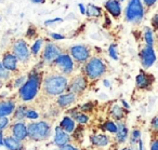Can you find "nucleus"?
Segmentation results:
<instances>
[{
  "label": "nucleus",
  "mask_w": 158,
  "mask_h": 150,
  "mask_svg": "<svg viewBox=\"0 0 158 150\" xmlns=\"http://www.w3.org/2000/svg\"><path fill=\"white\" fill-rule=\"evenodd\" d=\"M2 64L6 67V69H8L11 72H15L18 70L19 67V59L12 52H6L2 56Z\"/></svg>",
  "instance_id": "15"
},
{
  "label": "nucleus",
  "mask_w": 158,
  "mask_h": 150,
  "mask_svg": "<svg viewBox=\"0 0 158 150\" xmlns=\"http://www.w3.org/2000/svg\"><path fill=\"white\" fill-rule=\"evenodd\" d=\"M62 49L60 48L57 44L55 43H48L44 46V51L41 53V61L44 62L46 65H52L55 62V59L62 54Z\"/></svg>",
  "instance_id": "10"
},
{
  "label": "nucleus",
  "mask_w": 158,
  "mask_h": 150,
  "mask_svg": "<svg viewBox=\"0 0 158 150\" xmlns=\"http://www.w3.org/2000/svg\"><path fill=\"white\" fill-rule=\"evenodd\" d=\"M11 52L18 57L19 62H21L23 64L28 63L31 56V50H29L28 46H27V42L24 39H21V38L20 39H16L12 43Z\"/></svg>",
  "instance_id": "6"
},
{
  "label": "nucleus",
  "mask_w": 158,
  "mask_h": 150,
  "mask_svg": "<svg viewBox=\"0 0 158 150\" xmlns=\"http://www.w3.org/2000/svg\"><path fill=\"white\" fill-rule=\"evenodd\" d=\"M144 39L146 42V46L153 47L154 44V36H153V30L149 27H146L144 31Z\"/></svg>",
  "instance_id": "32"
},
{
  "label": "nucleus",
  "mask_w": 158,
  "mask_h": 150,
  "mask_svg": "<svg viewBox=\"0 0 158 150\" xmlns=\"http://www.w3.org/2000/svg\"><path fill=\"white\" fill-rule=\"evenodd\" d=\"M156 1H157V0H143V2H144L145 6H147V7H152Z\"/></svg>",
  "instance_id": "45"
},
{
  "label": "nucleus",
  "mask_w": 158,
  "mask_h": 150,
  "mask_svg": "<svg viewBox=\"0 0 158 150\" xmlns=\"http://www.w3.org/2000/svg\"><path fill=\"white\" fill-rule=\"evenodd\" d=\"M39 118V113H38L37 110L35 109H31V108H28L26 111V119L28 120H37Z\"/></svg>",
  "instance_id": "36"
},
{
  "label": "nucleus",
  "mask_w": 158,
  "mask_h": 150,
  "mask_svg": "<svg viewBox=\"0 0 158 150\" xmlns=\"http://www.w3.org/2000/svg\"><path fill=\"white\" fill-rule=\"evenodd\" d=\"M77 102V95L72 92H66L57 96L56 105L60 109H68L75 105Z\"/></svg>",
  "instance_id": "13"
},
{
  "label": "nucleus",
  "mask_w": 158,
  "mask_h": 150,
  "mask_svg": "<svg viewBox=\"0 0 158 150\" xmlns=\"http://www.w3.org/2000/svg\"><path fill=\"white\" fill-rule=\"evenodd\" d=\"M69 55L77 64H86L91 57L90 48L86 44H75L69 48Z\"/></svg>",
  "instance_id": "7"
},
{
  "label": "nucleus",
  "mask_w": 158,
  "mask_h": 150,
  "mask_svg": "<svg viewBox=\"0 0 158 150\" xmlns=\"http://www.w3.org/2000/svg\"><path fill=\"white\" fill-rule=\"evenodd\" d=\"M103 84H104V87H110V82L107 80V79H104Z\"/></svg>",
  "instance_id": "49"
},
{
  "label": "nucleus",
  "mask_w": 158,
  "mask_h": 150,
  "mask_svg": "<svg viewBox=\"0 0 158 150\" xmlns=\"http://www.w3.org/2000/svg\"><path fill=\"white\" fill-rule=\"evenodd\" d=\"M62 18H52V20H48V21H46L44 22V25L46 26H50V25H55L56 23H61L62 22Z\"/></svg>",
  "instance_id": "38"
},
{
  "label": "nucleus",
  "mask_w": 158,
  "mask_h": 150,
  "mask_svg": "<svg viewBox=\"0 0 158 150\" xmlns=\"http://www.w3.org/2000/svg\"><path fill=\"white\" fill-rule=\"evenodd\" d=\"M94 108V103L92 102H89V103H86V104L81 105V106H79V109L81 112H85V113H88V112H91Z\"/></svg>",
  "instance_id": "34"
},
{
  "label": "nucleus",
  "mask_w": 158,
  "mask_h": 150,
  "mask_svg": "<svg viewBox=\"0 0 158 150\" xmlns=\"http://www.w3.org/2000/svg\"><path fill=\"white\" fill-rule=\"evenodd\" d=\"M73 138L70 136V134L66 133L64 130H62L60 128V125H57L54 128V137H53V144H54L56 147H62V146H65L67 144L72 143Z\"/></svg>",
  "instance_id": "14"
},
{
  "label": "nucleus",
  "mask_w": 158,
  "mask_h": 150,
  "mask_svg": "<svg viewBox=\"0 0 158 150\" xmlns=\"http://www.w3.org/2000/svg\"><path fill=\"white\" fill-rule=\"evenodd\" d=\"M68 83L69 81H68L67 76L60 74V72H52L44 77L41 87L46 95L50 97H55L67 91Z\"/></svg>",
  "instance_id": "1"
},
{
  "label": "nucleus",
  "mask_w": 158,
  "mask_h": 150,
  "mask_svg": "<svg viewBox=\"0 0 158 150\" xmlns=\"http://www.w3.org/2000/svg\"><path fill=\"white\" fill-rule=\"evenodd\" d=\"M89 84V80L82 72L76 75L72 78V80L68 83L67 92H72V93L78 95H82L84 92L87 90Z\"/></svg>",
  "instance_id": "9"
},
{
  "label": "nucleus",
  "mask_w": 158,
  "mask_h": 150,
  "mask_svg": "<svg viewBox=\"0 0 158 150\" xmlns=\"http://www.w3.org/2000/svg\"><path fill=\"white\" fill-rule=\"evenodd\" d=\"M16 108V104L12 99H0V117L12 116Z\"/></svg>",
  "instance_id": "17"
},
{
  "label": "nucleus",
  "mask_w": 158,
  "mask_h": 150,
  "mask_svg": "<svg viewBox=\"0 0 158 150\" xmlns=\"http://www.w3.org/2000/svg\"><path fill=\"white\" fill-rule=\"evenodd\" d=\"M7 150H26L24 141H21L13 137L12 135H8L5 137V146Z\"/></svg>",
  "instance_id": "20"
},
{
  "label": "nucleus",
  "mask_w": 158,
  "mask_h": 150,
  "mask_svg": "<svg viewBox=\"0 0 158 150\" xmlns=\"http://www.w3.org/2000/svg\"><path fill=\"white\" fill-rule=\"evenodd\" d=\"M75 121L77 122V124H80V125H86V124L89 123V116L85 112H80L75 117Z\"/></svg>",
  "instance_id": "31"
},
{
  "label": "nucleus",
  "mask_w": 158,
  "mask_h": 150,
  "mask_svg": "<svg viewBox=\"0 0 158 150\" xmlns=\"http://www.w3.org/2000/svg\"><path fill=\"white\" fill-rule=\"evenodd\" d=\"M149 150H158V139H155L151 143V149Z\"/></svg>",
  "instance_id": "42"
},
{
  "label": "nucleus",
  "mask_w": 158,
  "mask_h": 150,
  "mask_svg": "<svg viewBox=\"0 0 158 150\" xmlns=\"http://www.w3.org/2000/svg\"><path fill=\"white\" fill-rule=\"evenodd\" d=\"M120 1H125V0H120Z\"/></svg>",
  "instance_id": "53"
},
{
  "label": "nucleus",
  "mask_w": 158,
  "mask_h": 150,
  "mask_svg": "<svg viewBox=\"0 0 158 150\" xmlns=\"http://www.w3.org/2000/svg\"><path fill=\"white\" fill-rule=\"evenodd\" d=\"M136 150H144V145H143L142 139H140V141H139L138 147H136Z\"/></svg>",
  "instance_id": "46"
},
{
  "label": "nucleus",
  "mask_w": 158,
  "mask_h": 150,
  "mask_svg": "<svg viewBox=\"0 0 158 150\" xmlns=\"http://www.w3.org/2000/svg\"><path fill=\"white\" fill-rule=\"evenodd\" d=\"M102 128H103V131H106V132H108L110 134L115 135L117 132L118 126H117V122H115L114 120H106V121H104V123L102 124Z\"/></svg>",
  "instance_id": "26"
},
{
  "label": "nucleus",
  "mask_w": 158,
  "mask_h": 150,
  "mask_svg": "<svg viewBox=\"0 0 158 150\" xmlns=\"http://www.w3.org/2000/svg\"><path fill=\"white\" fill-rule=\"evenodd\" d=\"M153 81H154L153 76H151V75L146 74L144 71H141L135 78V84L138 89L146 90L151 87Z\"/></svg>",
  "instance_id": "19"
},
{
  "label": "nucleus",
  "mask_w": 158,
  "mask_h": 150,
  "mask_svg": "<svg viewBox=\"0 0 158 150\" xmlns=\"http://www.w3.org/2000/svg\"><path fill=\"white\" fill-rule=\"evenodd\" d=\"M44 38H39V39H37L33 43V46H31V53L34 57H37L38 55H39L42 46H44Z\"/></svg>",
  "instance_id": "27"
},
{
  "label": "nucleus",
  "mask_w": 158,
  "mask_h": 150,
  "mask_svg": "<svg viewBox=\"0 0 158 150\" xmlns=\"http://www.w3.org/2000/svg\"><path fill=\"white\" fill-rule=\"evenodd\" d=\"M1 87H2V80H0V89H1Z\"/></svg>",
  "instance_id": "51"
},
{
  "label": "nucleus",
  "mask_w": 158,
  "mask_h": 150,
  "mask_svg": "<svg viewBox=\"0 0 158 150\" xmlns=\"http://www.w3.org/2000/svg\"><path fill=\"white\" fill-rule=\"evenodd\" d=\"M78 8H79V11H80V13H81L82 15H86L87 9H86V7H85L84 3H79V5H78Z\"/></svg>",
  "instance_id": "43"
},
{
  "label": "nucleus",
  "mask_w": 158,
  "mask_h": 150,
  "mask_svg": "<svg viewBox=\"0 0 158 150\" xmlns=\"http://www.w3.org/2000/svg\"><path fill=\"white\" fill-rule=\"evenodd\" d=\"M107 71V66L105 62L99 56H91L90 59L84 64L82 74L90 81H95L102 78Z\"/></svg>",
  "instance_id": "3"
},
{
  "label": "nucleus",
  "mask_w": 158,
  "mask_h": 150,
  "mask_svg": "<svg viewBox=\"0 0 158 150\" xmlns=\"http://www.w3.org/2000/svg\"><path fill=\"white\" fill-rule=\"evenodd\" d=\"M10 124H11V122H10L9 117H0V131L5 132V130L9 128Z\"/></svg>",
  "instance_id": "35"
},
{
  "label": "nucleus",
  "mask_w": 158,
  "mask_h": 150,
  "mask_svg": "<svg viewBox=\"0 0 158 150\" xmlns=\"http://www.w3.org/2000/svg\"><path fill=\"white\" fill-rule=\"evenodd\" d=\"M152 26L154 29H158V14L154 15V18H152Z\"/></svg>",
  "instance_id": "41"
},
{
  "label": "nucleus",
  "mask_w": 158,
  "mask_h": 150,
  "mask_svg": "<svg viewBox=\"0 0 158 150\" xmlns=\"http://www.w3.org/2000/svg\"><path fill=\"white\" fill-rule=\"evenodd\" d=\"M52 65L56 67L60 74L65 75V76H70L75 70V62L67 53H62Z\"/></svg>",
  "instance_id": "8"
},
{
  "label": "nucleus",
  "mask_w": 158,
  "mask_h": 150,
  "mask_svg": "<svg viewBox=\"0 0 158 150\" xmlns=\"http://www.w3.org/2000/svg\"><path fill=\"white\" fill-rule=\"evenodd\" d=\"M120 103L123 104V108H126V109H129V108H130L129 104H128V103L126 102L125 99H121V100H120Z\"/></svg>",
  "instance_id": "47"
},
{
  "label": "nucleus",
  "mask_w": 158,
  "mask_h": 150,
  "mask_svg": "<svg viewBox=\"0 0 158 150\" xmlns=\"http://www.w3.org/2000/svg\"><path fill=\"white\" fill-rule=\"evenodd\" d=\"M110 115L116 121H123L125 119L126 115H127V109L123 107L119 106V105L115 104L114 106H112V108L110 109Z\"/></svg>",
  "instance_id": "23"
},
{
  "label": "nucleus",
  "mask_w": 158,
  "mask_h": 150,
  "mask_svg": "<svg viewBox=\"0 0 158 150\" xmlns=\"http://www.w3.org/2000/svg\"><path fill=\"white\" fill-rule=\"evenodd\" d=\"M27 107L25 105H20V106H16L15 110L13 112V119L15 121H24L26 119V111H27Z\"/></svg>",
  "instance_id": "24"
},
{
  "label": "nucleus",
  "mask_w": 158,
  "mask_h": 150,
  "mask_svg": "<svg viewBox=\"0 0 158 150\" xmlns=\"http://www.w3.org/2000/svg\"><path fill=\"white\" fill-rule=\"evenodd\" d=\"M11 76H12V72L9 71L8 69H6L2 62H0V80L8 81V80H10Z\"/></svg>",
  "instance_id": "30"
},
{
  "label": "nucleus",
  "mask_w": 158,
  "mask_h": 150,
  "mask_svg": "<svg viewBox=\"0 0 158 150\" xmlns=\"http://www.w3.org/2000/svg\"><path fill=\"white\" fill-rule=\"evenodd\" d=\"M104 9L108 12V14L115 18H118L121 14V5L119 0H107L104 3Z\"/></svg>",
  "instance_id": "18"
},
{
  "label": "nucleus",
  "mask_w": 158,
  "mask_h": 150,
  "mask_svg": "<svg viewBox=\"0 0 158 150\" xmlns=\"http://www.w3.org/2000/svg\"><path fill=\"white\" fill-rule=\"evenodd\" d=\"M56 150H80V149L78 147H76L75 145H73L72 143H69L65 146H62V147H57Z\"/></svg>",
  "instance_id": "37"
},
{
  "label": "nucleus",
  "mask_w": 158,
  "mask_h": 150,
  "mask_svg": "<svg viewBox=\"0 0 158 150\" xmlns=\"http://www.w3.org/2000/svg\"><path fill=\"white\" fill-rule=\"evenodd\" d=\"M5 146V134H3V131H0V147H3Z\"/></svg>",
  "instance_id": "44"
},
{
  "label": "nucleus",
  "mask_w": 158,
  "mask_h": 150,
  "mask_svg": "<svg viewBox=\"0 0 158 150\" xmlns=\"http://www.w3.org/2000/svg\"><path fill=\"white\" fill-rule=\"evenodd\" d=\"M117 132L115 134V141L117 144H123L129 138V130L123 121H117Z\"/></svg>",
  "instance_id": "16"
},
{
  "label": "nucleus",
  "mask_w": 158,
  "mask_h": 150,
  "mask_svg": "<svg viewBox=\"0 0 158 150\" xmlns=\"http://www.w3.org/2000/svg\"><path fill=\"white\" fill-rule=\"evenodd\" d=\"M44 76L42 72L38 71L37 68L28 74V79L21 89H19V97L22 102H31L37 97L42 84Z\"/></svg>",
  "instance_id": "2"
},
{
  "label": "nucleus",
  "mask_w": 158,
  "mask_h": 150,
  "mask_svg": "<svg viewBox=\"0 0 158 150\" xmlns=\"http://www.w3.org/2000/svg\"><path fill=\"white\" fill-rule=\"evenodd\" d=\"M140 59H141V64H142V66L145 69L153 66L156 61V54L154 52L153 47H148V46L144 47L140 52Z\"/></svg>",
  "instance_id": "12"
},
{
  "label": "nucleus",
  "mask_w": 158,
  "mask_h": 150,
  "mask_svg": "<svg viewBox=\"0 0 158 150\" xmlns=\"http://www.w3.org/2000/svg\"><path fill=\"white\" fill-rule=\"evenodd\" d=\"M33 3H36V5H40V3H44L46 0H31Z\"/></svg>",
  "instance_id": "48"
},
{
  "label": "nucleus",
  "mask_w": 158,
  "mask_h": 150,
  "mask_svg": "<svg viewBox=\"0 0 158 150\" xmlns=\"http://www.w3.org/2000/svg\"><path fill=\"white\" fill-rule=\"evenodd\" d=\"M140 139H141V131L139 130V128H134V130L131 132L130 137H129V141H130L131 147H135V146H138Z\"/></svg>",
  "instance_id": "28"
},
{
  "label": "nucleus",
  "mask_w": 158,
  "mask_h": 150,
  "mask_svg": "<svg viewBox=\"0 0 158 150\" xmlns=\"http://www.w3.org/2000/svg\"><path fill=\"white\" fill-rule=\"evenodd\" d=\"M102 14H103V12H102V9L100 7L94 5H88L86 11V15L88 18H101Z\"/></svg>",
  "instance_id": "25"
},
{
  "label": "nucleus",
  "mask_w": 158,
  "mask_h": 150,
  "mask_svg": "<svg viewBox=\"0 0 158 150\" xmlns=\"http://www.w3.org/2000/svg\"><path fill=\"white\" fill-rule=\"evenodd\" d=\"M90 143L98 148H104L110 144V138L105 134H92L90 136Z\"/></svg>",
  "instance_id": "21"
},
{
  "label": "nucleus",
  "mask_w": 158,
  "mask_h": 150,
  "mask_svg": "<svg viewBox=\"0 0 158 150\" xmlns=\"http://www.w3.org/2000/svg\"><path fill=\"white\" fill-rule=\"evenodd\" d=\"M152 128H153V131H155V132H158V117H155L153 120H152Z\"/></svg>",
  "instance_id": "40"
},
{
  "label": "nucleus",
  "mask_w": 158,
  "mask_h": 150,
  "mask_svg": "<svg viewBox=\"0 0 158 150\" xmlns=\"http://www.w3.org/2000/svg\"><path fill=\"white\" fill-rule=\"evenodd\" d=\"M120 150H127V148H123V149H120Z\"/></svg>",
  "instance_id": "52"
},
{
  "label": "nucleus",
  "mask_w": 158,
  "mask_h": 150,
  "mask_svg": "<svg viewBox=\"0 0 158 150\" xmlns=\"http://www.w3.org/2000/svg\"><path fill=\"white\" fill-rule=\"evenodd\" d=\"M144 16V8L141 0H130L125 11V18L127 22L140 23Z\"/></svg>",
  "instance_id": "5"
},
{
  "label": "nucleus",
  "mask_w": 158,
  "mask_h": 150,
  "mask_svg": "<svg viewBox=\"0 0 158 150\" xmlns=\"http://www.w3.org/2000/svg\"><path fill=\"white\" fill-rule=\"evenodd\" d=\"M10 135L15 137L21 141H25L28 139V133H27V124L24 121H14L10 124Z\"/></svg>",
  "instance_id": "11"
},
{
  "label": "nucleus",
  "mask_w": 158,
  "mask_h": 150,
  "mask_svg": "<svg viewBox=\"0 0 158 150\" xmlns=\"http://www.w3.org/2000/svg\"><path fill=\"white\" fill-rule=\"evenodd\" d=\"M127 150H135L134 148H132V147H130V148H127Z\"/></svg>",
  "instance_id": "50"
},
{
  "label": "nucleus",
  "mask_w": 158,
  "mask_h": 150,
  "mask_svg": "<svg viewBox=\"0 0 158 150\" xmlns=\"http://www.w3.org/2000/svg\"><path fill=\"white\" fill-rule=\"evenodd\" d=\"M28 139L31 141H46L51 137L52 128L51 124L47 121L31 122L27 124Z\"/></svg>",
  "instance_id": "4"
},
{
  "label": "nucleus",
  "mask_w": 158,
  "mask_h": 150,
  "mask_svg": "<svg viewBox=\"0 0 158 150\" xmlns=\"http://www.w3.org/2000/svg\"><path fill=\"white\" fill-rule=\"evenodd\" d=\"M28 79V75H22V76H19L16 78H14L13 80V87L14 89H21L23 85L25 84V82Z\"/></svg>",
  "instance_id": "29"
},
{
  "label": "nucleus",
  "mask_w": 158,
  "mask_h": 150,
  "mask_svg": "<svg viewBox=\"0 0 158 150\" xmlns=\"http://www.w3.org/2000/svg\"><path fill=\"white\" fill-rule=\"evenodd\" d=\"M108 55L114 61H118V51H117V46L115 43H112L108 47Z\"/></svg>",
  "instance_id": "33"
},
{
  "label": "nucleus",
  "mask_w": 158,
  "mask_h": 150,
  "mask_svg": "<svg viewBox=\"0 0 158 150\" xmlns=\"http://www.w3.org/2000/svg\"><path fill=\"white\" fill-rule=\"evenodd\" d=\"M59 125L62 130H64L66 133H68V134H70V135L76 130V121H75L72 117H69V116H65V117L62 119V121L60 122Z\"/></svg>",
  "instance_id": "22"
},
{
  "label": "nucleus",
  "mask_w": 158,
  "mask_h": 150,
  "mask_svg": "<svg viewBox=\"0 0 158 150\" xmlns=\"http://www.w3.org/2000/svg\"><path fill=\"white\" fill-rule=\"evenodd\" d=\"M50 37L52 38L53 40H55V41L65 39V36L61 35V34H56V33H50Z\"/></svg>",
  "instance_id": "39"
}]
</instances>
